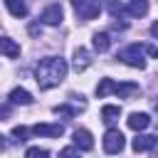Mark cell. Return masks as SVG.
<instances>
[{
	"label": "cell",
	"instance_id": "obj_1",
	"mask_svg": "<svg viewBox=\"0 0 158 158\" xmlns=\"http://www.w3.org/2000/svg\"><path fill=\"white\" fill-rule=\"evenodd\" d=\"M67 77V62L62 57H44L35 69V81L40 89H52Z\"/></svg>",
	"mask_w": 158,
	"mask_h": 158
},
{
	"label": "cell",
	"instance_id": "obj_2",
	"mask_svg": "<svg viewBox=\"0 0 158 158\" xmlns=\"http://www.w3.org/2000/svg\"><path fill=\"white\" fill-rule=\"evenodd\" d=\"M118 59L128 67H136V69H146V59H143V47L141 44H131L126 49L118 52Z\"/></svg>",
	"mask_w": 158,
	"mask_h": 158
},
{
	"label": "cell",
	"instance_id": "obj_3",
	"mask_svg": "<svg viewBox=\"0 0 158 158\" xmlns=\"http://www.w3.org/2000/svg\"><path fill=\"white\" fill-rule=\"evenodd\" d=\"M123 133L118 131V128H109L106 131V136H104V151L106 153H111V156H116V153H121L123 151Z\"/></svg>",
	"mask_w": 158,
	"mask_h": 158
},
{
	"label": "cell",
	"instance_id": "obj_4",
	"mask_svg": "<svg viewBox=\"0 0 158 158\" xmlns=\"http://www.w3.org/2000/svg\"><path fill=\"white\" fill-rule=\"evenodd\" d=\"M32 133H35V136L59 138V136L64 133V126H62V123H35V126H32Z\"/></svg>",
	"mask_w": 158,
	"mask_h": 158
},
{
	"label": "cell",
	"instance_id": "obj_5",
	"mask_svg": "<svg viewBox=\"0 0 158 158\" xmlns=\"http://www.w3.org/2000/svg\"><path fill=\"white\" fill-rule=\"evenodd\" d=\"M99 10H101L99 0H84V2L77 7V15H79L81 20H94V17L99 15Z\"/></svg>",
	"mask_w": 158,
	"mask_h": 158
},
{
	"label": "cell",
	"instance_id": "obj_6",
	"mask_svg": "<svg viewBox=\"0 0 158 158\" xmlns=\"http://www.w3.org/2000/svg\"><path fill=\"white\" fill-rule=\"evenodd\" d=\"M62 17H64V12H62L59 5H49V7L42 10V22H44V25H59Z\"/></svg>",
	"mask_w": 158,
	"mask_h": 158
},
{
	"label": "cell",
	"instance_id": "obj_7",
	"mask_svg": "<svg viewBox=\"0 0 158 158\" xmlns=\"http://www.w3.org/2000/svg\"><path fill=\"white\" fill-rule=\"evenodd\" d=\"M74 143H77V148H81V151H91V148H94V138H91V133H89L86 128H77V131H74Z\"/></svg>",
	"mask_w": 158,
	"mask_h": 158
},
{
	"label": "cell",
	"instance_id": "obj_8",
	"mask_svg": "<svg viewBox=\"0 0 158 158\" xmlns=\"http://www.w3.org/2000/svg\"><path fill=\"white\" fill-rule=\"evenodd\" d=\"M156 143H158V136H148V133H146V136H136L131 146H133L136 153H141V151H151V148H156Z\"/></svg>",
	"mask_w": 158,
	"mask_h": 158
},
{
	"label": "cell",
	"instance_id": "obj_9",
	"mask_svg": "<svg viewBox=\"0 0 158 158\" xmlns=\"http://www.w3.org/2000/svg\"><path fill=\"white\" fill-rule=\"evenodd\" d=\"M126 123H128V128H133V131H143V128L151 123V116H148V114H143V111H141V114H138V111H133V114L128 116V121H126Z\"/></svg>",
	"mask_w": 158,
	"mask_h": 158
},
{
	"label": "cell",
	"instance_id": "obj_10",
	"mask_svg": "<svg viewBox=\"0 0 158 158\" xmlns=\"http://www.w3.org/2000/svg\"><path fill=\"white\" fill-rule=\"evenodd\" d=\"M10 104H22V106H30V104H32V94H30L27 89H22V86H15V89L10 91Z\"/></svg>",
	"mask_w": 158,
	"mask_h": 158
},
{
	"label": "cell",
	"instance_id": "obj_11",
	"mask_svg": "<svg viewBox=\"0 0 158 158\" xmlns=\"http://www.w3.org/2000/svg\"><path fill=\"white\" fill-rule=\"evenodd\" d=\"M114 94H118L121 99H131V96L141 94V86H138V84H131V81H126V84H116V86H114Z\"/></svg>",
	"mask_w": 158,
	"mask_h": 158
},
{
	"label": "cell",
	"instance_id": "obj_12",
	"mask_svg": "<svg viewBox=\"0 0 158 158\" xmlns=\"http://www.w3.org/2000/svg\"><path fill=\"white\" fill-rule=\"evenodd\" d=\"M126 12H128L131 17H143V15L148 12V0H128Z\"/></svg>",
	"mask_w": 158,
	"mask_h": 158
},
{
	"label": "cell",
	"instance_id": "obj_13",
	"mask_svg": "<svg viewBox=\"0 0 158 158\" xmlns=\"http://www.w3.org/2000/svg\"><path fill=\"white\" fill-rule=\"evenodd\" d=\"M89 64H91V54H89L84 47H79V49L74 52V69H77V72H84Z\"/></svg>",
	"mask_w": 158,
	"mask_h": 158
},
{
	"label": "cell",
	"instance_id": "obj_14",
	"mask_svg": "<svg viewBox=\"0 0 158 158\" xmlns=\"http://www.w3.org/2000/svg\"><path fill=\"white\" fill-rule=\"evenodd\" d=\"M0 54H5V57H20V44L12 42L10 37H0Z\"/></svg>",
	"mask_w": 158,
	"mask_h": 158
},
{
	"label": "cell",
	"instance_id": "obj_15",
	"mask_svg": "<svg viewBox=\"0 0 158 158\" xmlns=\"http://www.w3.org/2000/svg\"><path fill=\"white\" fill-rule=\"evenodd\" d=\"M5 7L10 10L12 17H25L27 15V2L25 0H5Z\"/></svg>",
	"mask_w": 158,
	"mask_h": 158
},
{
	"label": "cell",
	"instance_id": "obj_16",
	"mask_svg": "<svg viewBox=\"0 0 158 158\" xmlns=\"http://www.w3.org/2000/svg\"><path fill=\"white\" fill-rule=\"evenodd\" d=\"M109 47H111V37L106 32H96L94 35V49L96 52H109Z\"/></svg>",
	"mask_w": 158,
	"mask_h": 158
},
{
	"label": "cell",
	"instance_id": "obj_17",
	"mask_svg": "<svg viewBox=\"0 0 158 158\" xmlns=\"http://www.w3.org/2000/svg\"><path fill=\"white\" fill-rule=\"evenodd\" d=\"M79 111H84V101H79L77 106H69V104H59V106H54V114H62V116H77Z\"/></svg>",
	"mask_w": 158,
	"mask_h": 158
},
{
	"label": "cell",
	"instance_id": "obj_18",
	"mask_svg": "<svg viewBox=\"0 0 158 158\" xmlns=\"http://www.w3.org/2000/svg\"><path fill=\"white\" fill-rule=\"evenodd\" d=\"M118 116H121V106H111V104H109V106H104V109H101V118H104L106 123L116 121Z\"/></svg>",
	"mask_w": 158,
	"mask_h": 158
},
{
	"label": "cell",
	"instance_id": "obj_19",
	"mask_svg": "<svg viewBox=\"0 0 158 158\" xmlns=\"http://www.w3.org/2000/svg\"><path fill=\"white\" fill-rule=\"evenodd\" d=\"M106 10H109L111 17H121L126 12V5H121L118 0H106Z\"/></svg>",
	"mask_w": 158,
	"mask_h": 158
},
{
	"label": "cell",
	"instance_id": "obj_20",
	"mask_svg": "<svg viewBox=\"0 0 158 158\" xmlns=\"http://www.w3.org/2000/svg\"><path fill=\"white\" fill-rule=\"evenodd\" d=\"M114 86H116V81H114V79H101V81H99V86H96V96H106V94H111V91H114Z\"/></svg>",
	"mask_w": 158,
	"mask_h": 158
},
{
	"label": "cell",
	"instance_id": "obj_21",
	"mask_svg": "<svg viewBox=\"0 0 158 158\" xmlns=\"http://www.w3.org/2000/svg\"><path fill=\"white\" fill-rule=\"evenodd\" d=\"M25 158H49V151L47 148H40V146H32V148H27Z\"/></svg>",
	"mask_w": 158,
	"mask_h": 158
},
{
	"label": "cell",
	"instance_id": "obj_22",
	"mask_svg": "<svg viewBox=\"0 0 158 158\" xmlns=\"http://www.w3.org/2000/svg\"><path fill=\"white\" fill-rule=\"evenodd\" d=\"M12 116V104H0V121H7Z\"/></svg>",
	"mask_w": 158,
	"mask_h": 158
},
{
	"label": "cell",
	"instance_id": "obj_23",
	"mask_svg": "<svg viewBox=\"0 0 158 158\" xmlns=\"http://www.w3.org/2000/svg\"><path fill=\"white\" fill-rule=\"evenodd\" d=\"M12 136H15L17 141H25V138H27V128H25V126H15V128H12Z\"/></svg>",
	"mask_w": 158,
	"mask_h": 158
},
{
	"label": "cell",
	"instance_id": "obj_24",
	"mask_svg": "<svg viewBox=\"0 0 158 158\" xmlns=\"http://www.w3.org/2000/svg\"><path fill=\"white\" fill-rule=\"evenodd\" d=\"M59 158H79V151L77 148H62L59 151Z\"/></svg>",
	"mask_w": 158,
	"mask_h": 158
},
{
	"label": "cell",
	"instance_id": "obj_25",
	"mask_svg": "<svg viewBox=\"0 0 158 158\" xmlns=\"http://www.w3.org/2000/svg\"><path fill=\"white\" fill-rule=\"evenodd\" d=\"M40 32H42V30H40V25H30V35H35V37H37Z\"/></svg>",
	"mask_w": 158,
	"mask_h": 158
},
{
	"label": "cell",
	"instance_id": "obj_26",
	"mask_svg": "<svg viewBox=\"0 0 158 158\" xmlns=\"http://www.w3.org/2000/svg\"><path fill=\"white\" fill-rule=\"evenodd\" d=\"M146 49H148V54H151V57H156V59H158V47H146Z\"/></svg>",
	"mask_w": 158,
	"mask_h": 158
},
{
	"label": "cell",
	"instance_id": "obj_27",
	"mask_svg": "<svg viewBox=\"0 0 158 158\" xmlns=\"http://www.w3.org/2000/svg\"><path fill=\"white\" fill-rule=\"evenodd\" d=\"M151 35H153V37H158V22H153V25H151Z\"/></svg>",
	"mask_w": 158,
	"mask_h": 158
},
{
	"label": "cell",
	"instance_id": "obj_28",
	"mask_svg": "<svg viewBox=\"0 0 158 158\" xmlns=\"http://www.w3.org/2000/svg\"><path fill=\"white\" fill-rule=\"evenodd\" d=\"M69 2H72V7H74V10H77V7H79V5H81V2H84V0H69Z\"/></svg>",
	"mask_w": 158,
	"mask_h": 158
},
{
	"label": "cell",
	"instance_id": "obj_29",
	"mask_svg": "<svg viewBox=\"0 0 158 158\" xmlns=\"http://www.w3.org/2000/svg\"><path fill=\"white\" fill-rule=\"evenodd\" d=\"M5 148H7V141H5L2 136H0V151H5Z\"/></svg>",
	"mask_w": 158,
	"mask_h": 158
},
{
	"label": "cell",
	"instance_id": "obj_30",
	"mask_svg": "<svg viewBox=\"0 0 158 158\" xmlns=\"http://www.w3.org/2000/svg\"><path fill=\"white\" fill-rule=\"evenodd\" d=\"M156 106H158V101H156Z\"/></svg>",
	"mask_w": 158,
	"mask_h": 158
}]
</instances>
